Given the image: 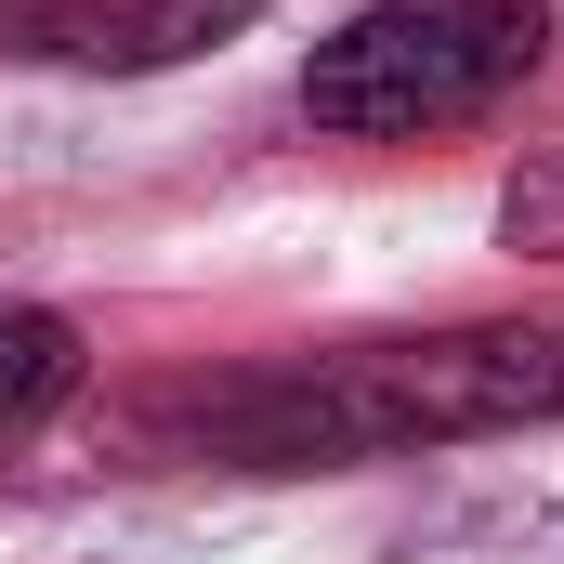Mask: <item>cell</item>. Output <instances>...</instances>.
<instances>
[{
    "instance_id": "1",
    "label": "cell",
    "mask_w": 564,
    "mask_h": 564,
    "mask_svg": "<svg viewBox=\"0 0 564 564\" xmlns=\"http://www.w3.org/2000/svg\"><path fill=\"white\" fill-rule=\"evenodd\" d=\"M525 421H564V302L315 355V368H250V381H171L132 408V446L224 459V473H341V459L473 446V433H525Z\"/></svg>"
},
{
    "instance_id": "2",
    "label": "cell",
    "mask_w": 564,
    "mask_h": 564,
    "mask_svg": "<svg viewBox=\"0 0 564 564\" xmlns=\"http://www.w3.org/2000/svg\"><path fill=\"white\" fill-rule=\"evenodd\" d=\"M552 53V13L539 0H368L355 26L315 40L302 66V119L341 144H421L459 132L486 106H512Z\"/></svg>"
},
{
    "instance_id": "3",
    "label": "cell",
    "mask_w": 564,
    "mask_h": 564,
    "mask_svg": "<svg viewBox=\"0 0 564 564\" xmlns=\"http://www.w3.org/2000/svg\"><path fill=\"white\" fill-rule=\"evenodd\" d=\"M263 0H40L26 40L79 79H144V66H184V53H224Z\"/></svg>"
},
{
    "instance_id": "4",
    "label": "cell",
    "mask_w": 564,
    "mask_h": 564,
    "mask_svg": "<svg viewBox=\"0 0 564 564\" xmlns=\"http://www.w3.org/2000/svg\"><path fill=\"white\" fill-rule=\"evenodd\" d=\"M79 368H93L79 315H53V302H0V433L53 421V408L79 394Z\"/></svg>"
},
{
    "instance_id": "5",
    "label": "cell",
    "mask_w": 564,
    "mask_h": 564,
    "mask_svg": "<svg viewBox=\"0 0 564 564\" xmlns=\"http://www.w3.org/2000/svg\"><path fill=\"white\" fill-rule=\"evenodd\" d=\"M499 237H512V250H564V144H539V158L499 184Z\"/></svg>"
}]
</instances>
